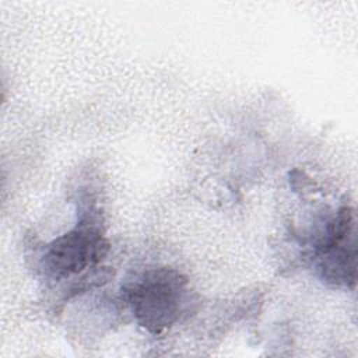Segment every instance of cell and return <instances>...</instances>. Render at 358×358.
<instances>
[{
	"label": "cell",
	"mask_w": 358,
	"mask_h": 358,
	"mask_svg": "<svg viewBox=\"0 0 358 358\" xmlns=\"http://www.w3.org/2000/svg\"><path fill=\"white\" fill-rule=\"evenodd\" d=\"M124 298L136 322L159 334L179 322L190 305L189 281L173 268L147 270L124 288Z\"/></svg>",
	"instance_id": "cell-1"
},
{
	"label": "cell",
	"mask_w": 358,
	"mask_h": 358,
	"mask_svg": "<svg viewBox=\"0 0 358 358\" xmlns=\"http://www.w3.org/2000/svg\"><path fill=\"white\" fill-rule=\"evenodd\" d=\"M108 241L94 218L77 225L52 241L43 255L42 267L55 280H64L99 263L108 252Z\"/></svg>",
	"instance_id": "cell-2"
},
{
	"label": "cell",
	"mask_w": 358,
	"mask_h": 358,
	"mask_svg": "<svg viewBox=\"0 0 358 358\" xmlns=\"http://www.w3.org/2000/svg\"><path fill=\"white\" fill-rule=\"evenodd\" d=\"M320 277L333 285L354 287L357 270L354 214L348 207L338 210L317 249Z\"/></svg>",
	"instance_id": "cell-3"
}]
</instances>
